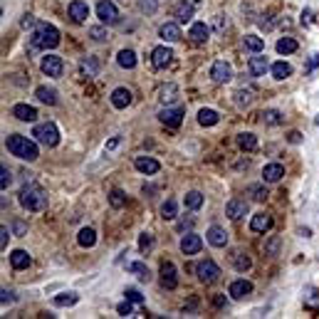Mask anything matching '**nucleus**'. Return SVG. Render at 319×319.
<instances>
[{
	"instance_id": "nucleus-37",
	"label": "nucleus",
	"mask_w": 319,
	"mask_h": 319,
	"mask_svg": "<svg viewBox=\"0 0 319 319\" xmlns=\"http://www.w3.org/2000/svg\"><path fill=\"white\" fill-rule=\"evenodd\" d=\"M77 243H79L82 248H92V245L97 243V233H94L92 228H82L79 235H77Z\"/></svg>"
},
{
	"instance_id": "nucleus-55",
	"label": "nucleus",
	"mask_w": 319,
	"mask_h": 319,
	"mask_svg": "<svg viewBox=\"0 0 319 319\" xmlns=\"http://www.w3.org/2000/svg\"><path fill=\"white\" fill-rule=\"evenodd\" d=\"M0 302H3V307H5V304H10V302H13V292L3 289V292H0Z\"/></svg>"
},
{
	"instance_id": "nucleus-38",
	"label": "nucleus",
	"mask_w": 319,
	"mask_h": 319,
	"mask_svg": "<svg viewBox=\"0 0 319 319\" xmlns=\"http://www.w3.org/2000/svg\"><path fill=\"white\" fill-rule=\"evenodd\" d=\"M262 119H265V124H270V126H280V124L284 121V114L277 111V109H265V111H262Z\"/></svg>"
},
{
	"instance_id": "nucleus-9",
	"label": "nucleus",
	"mask_w": 319,
	"mask_h": 319,
	"mask_svg": "<svg viewBox=\"0 0 319 319\" xmlns=\"http://www.w3.org/2000/svg\"><path fill=\"white\" fill-rule=\"evenodd\" d=\"M40 67H42V72L47 77H62V70H65L62 57H57V55H45L42 62H40Z\"/></svg>"
},
{
	"instance_id": "nucleus-35",
	"label": "nucleus",
	"mask_w": 319,
	"mask_h": 319,
	"mask_svg": "<svg viewBox=\"0 0 319 319\" xmlns=\"http://www.w3.org/2000/svg\"><path fill=\"white\" fill-rule=\"evenodd\" d=\"M270 72H272L275 79H287V77L292 74V67H289L284 60H280V62H275V65L270 67Z\"/></svg>"
},
{
	"instance_id": "nucleus-60",
	"label": "nucleus",
	"mask_w": 319,
	"mask_h": 319,
	"mask_svg": "<svg viewBox=\"0 0 319 319\" xmlns=\"http://www.w3.org/2000/svg\"><path fill=\"white\" fill-rule=\"evenodd\" d=\"M299 235H302V238H309L312 230H309V228H299Z\"/></svg>"
},
{
	"instance_id": "nucleus-6",
	"label": "nucleus",
	"mask_w": 319,
	"mask_h": 319,
	"mask_svg": "<svg viewBox=\"0 0 319 319\" xmlns=\"http://www.w3.org/2000/svg\"><path fill=\"white\" fill-rule=\"evenodd\" d=\"M97 18L104 25H111V23L119 20V10H116V5L111 3V0H99L97 3Z\"/></svg>"
},
{
	"instance_id": "nucleus-4",
	"label": "nucleus",
	"mask_w": 319,
	"mask_h": 319,
	"mask_svg": "<svg viewBox=\"0 0 319 319\" xmlns=\"http://www.w3.org/2000/svg\"><path fill=\"white\" fill-rule=\"evenodd\" d=\"M33 136H35V141H40L42 146H57V143H60V129H57L52 121L37 124V126L33 129Z\"/></svg>"
},
{
	"instance_id": "nucleus-59",
	"label": "nucleus",
	"mask_w": 319,
	"mask_h": 319,
	"mask_svg": "<svg viewBox=\"0 0 319 319\" xmlns=\"http://www.w3.org/2000/svg\"><path fill=\"white\" fill-rule=\"evenodd\" d=\"M314 67H319V55H312V60H309V72H312Z\"/></svg>"
},
{
	"instance_id": "nucleus-7",
	"label": "nucleus",
	"mask_w": 319,
	"mask_h": 319,
	"mask_svg": "<svg viewBox=\"0 0 319 319\" xmlns=\"http://www.w3.org/2000/svg\"><path fill=\"white\" fill-rule=\"evenodd\" d=\"M134 169L139 174H143V176H153V174L161 171V164H158L156 158H151V156H136L134 158Z\"/></svg>"
},
{
	"instance_id": "nucleus-27",
	"label": "nucleus",
	"mask_w": 319,
	"mask_h": 319,
	"mask_svg": "<svg viewBox=\"0 0 319 319\" xmlns=\"http://www.w3.org/2000/svg\"><path fill=\"white\" fill-rule=\"evenodd\" d=\"M238 148L240 151H255L257 148V136L255 134H250V131H243V134H238Z\"/></svg>"
},
{
	"instance_id": "nucleus-15",
	"label": "nucleus",
	"mask_w": 319,
	"mask_h": 319,
	"mask_svg": "<svg viewBox=\"0 0 319 319\" xmlns=\"http://www.w3.org/2000/svg\"><path fill=\"white\" fill-rule=\"evenodd\" d=\"M206 238H208V243L213 248H225L228 245V230L220 228V225H211L208 233H206Z\"/></svg>"
},
{
	"instance_id": "nucleus-10",
	"label": "nucleus",
	"mask_w": 319,
	"mask_h": 319,
	"mask_svg": "<svg viewBox=\"0 0 319 319\" xmlns=\"http://www.w3.org/2000/svg\"><path fill=\"white\" fill-rule=\"evenodd\" d=\"M161 284H164V289L178 287V270L174 262H161Z\"/></svg>"
},
{
	"instance_id": "nucleus-40",
	"label": "nucleus",
	"mask_w": 319,
	"mask_h": 319,
	"mask_svg": "<svg viewBox=\"0 0 319 319\" xmlns=\"http://www.w3.org/2000/svg\"><path fill=\"white\" fill-rule=\"evenodd\" d=\"M129 272H134L141 282H148V280H151V270H148L143 262H131V265H129Z\"/></svg>"
},
{
	"instance_id": "nucleus-20",
	"label": "nucleus",
	"mask_w": 319,
	"mask_h": 319,
	"mask_svg": "<svg viewBox=\"0 0 319 319\" xmlns=\"http://www.w3.org/2000/svg\"><path fill=\"white\" fill-rule=\"evenodd\" d=\"M158 35H161V40L164 42H178L183 35H181V28H178V23H164L161 25V30H158Z\"/></svg>"
},
{
	"instance_id": "nucleus-18",
	"label": "nucleus",
	"mask_w": 319,
	"mask_h": 319,
	"mask_svg": "<svg viewBox=\"0 0 319 319\" xmlns=\"http://www.w3.org/2000/svg\"><path fill=\"white\" fill-rule=\"evenodd\" d=\"M272 228V215L270 213H255L250 220V230L252 233H267Z\"/></svg>"
},
{
	"instance_id": "nucleus-48",
	"label": "nucleus",
	"mask_w": 319,
	"mask_h": 319,
	"mask_svg": "<svg viewBox=\"0 0 319 319\" xmlns=\"http://www.w3.org/2000/svg\"><path fill=\"white\" fill-rule=\"evenodd\" d=\"M124 297H126V299H131L134 304H143V294H141L139 289H134V287L124 289Z\"/></svg>"
},
{
	"instance_id": "nucleus-31",
	"label": "nucleus",
	"mask_w": 319,
	"mask_h": 319,
	"mask_svg": "<svg viewBox=\"0 0 319 319\" xmlns=\"http://www.w3.org/2000/svg\"><path fill=\"white\" fill-rule=\"evenodd\" d=\"M77 302H79V294H77V292H62V294L52 297V304H55V307H72V304H77Z\"/></svg>"
},
{
	"instance_id": "nucleus-32",
	"label": "nucleus",
	"mask_w": 319,
	"mask_h": 319,
	"mask_svg": "<svg viewBox=\"0 0 319 319\" xmlns=\"http://www.w3.org/2000/svg\"><path fill=\"white\" fill-rule=\"evenodd\" d=\"M275 50L280 55H292V52H297V40L294 37H280L277 45H275Z\"/></svg>"
},
{
	"instance_id": "nucleus-11",
	"label": "nucleus",
	"mask_w": 319,
	"mask_h": 319,
	"mask_svg": "<svg viewBox=\"0 0 319 319\" xmlns=\"http://www.w3.org/2000/svg\"><path fill=\"white\" fill-rule=\"evenodd\" d=\"M211 77H213V82L225 84V82H230V79H233V67H230L225 60H218V62L211 67Z\"/></svg>"
},
{
	"instance_id": "nucleus-44",
	"label": "nucleus",
	"mask_w": 319,
	"mask_h": 319,
	"mask_svg": "<svg viewBox=\"0 0 319 319\" xmlns=\"http://www.w3.org/2000/svg\"><path fill=\"white\" fill-rule=\"evenodd\" d=\"M151 248H153V235L151 233H141L139 235V250L141 252H148Z\"/></svg>"
},
{
	"instance_id": "nucleus-16",
	"label": "nucleus",
	"mask_w": 319,
	"mask_h": 319,
	"mask_svg": "<svg viewBox=\"0 0 319 319\" xmlns=\"http://www.w3.org/2000/svg\"><path fill=\"white\" fill-rule=\"evenodd\" d=\"M70 18L74 23H87L89 18V5L84 3V0H72L70 3Z\"/></svg>"
},
{
	"instance_id": "nucleus-47",
	"label": "nucleus",
	"mask_w": 319,
	"mask_h": 319,
	"mask_svg": "<svg viewBox=\"0 0 319 319\" xmlns=\"http://www.w3.org/2000/svg\"><path fill=\"white\" fill-rule=\"evenodd\" d=\"M10 183H13V176H10L8 166H0V188L8 191V186H10Z\"/></svg>"
},
{
	"instance_id": "nucleus-33",
	"label": "nucleus",
	"mask_w": 319,
	"mask_h": 319,
	"mask_svg": "<svg viewBox=\"0 0 319 319\" xmlns=\"http://www.w3.org/2000/svg\"><path fill=\"white\" fill-rule=\"evenodd\" d=\"M79 70H82L84 77H97L99 74V60L97 57H87V60H82Z\"/></svg>"
},
{
	"instance_id": "nucleus-14",
	"label": "nucleus",
	"mask_w": 319,
	"mask_h": 319,
	"mask_svg": "<svg viewBox=\"0 0 319 319\" xmlns=\"http://www.w3.org/2000/svg\"><path fill=\"white\" fill-rule=\"evenodd\" d=\"M183 114H186L183 106H174V109L166 106L161 114H158V119H161V124H166V126H178L183 121Z\"/></svg>"
},
{
	"instance_id": "nucleus-5",
	"label": "nucleus",
	"mask_w": 319,
	"mask_h": 319,
	"mask_svg": "<svg viewBox=\"0 0 319 319\" xmlns=\"http://www.w3.org/2000/svg\"><path fill=\"white\" fill-rule=\"evenodd\" d=\"M196 275H198V280H201L203 284H213V282L220 277V267H218L213 260H203V262L196 265Z\"/></svg>"
},
{
	"instance_id": "nucleus-22",
	"label": "nucleus",
	"mask_w": 319,
	"mask_h": 319,
	"mask_svg": "<svg viewBox=\"0 0 319 319\" xmlns=\"http://www.w3.org/2000/svg\"><path fill=\"white\" fill-rule=\"evenodd\" d=\"M282 176H284V166L282 164H267L262 169V181L265 183H277Z\"/></svg>"
},
{
	"instance_id": "nucleus-34",
	"label": "nucleus",
	"mask_w": 319,
	"mask_h": 319,
	"mask_svg": "<svg viewBox=\"0 0 319 319\" xmlns=\"http://www.w3.org/2000/svg\"><path fill=\"white\" fill-rule=\"evenodd\" d=\"M218 121H220L218 111H213V109H201L198 111V124L201 126H215Z\"/></svg>"
},
{
	"instance_id": "nucleus-28",
	"label": "nucleus",
	"mask_w": 319,
	"mask_h": 319,
	"mask_svg": "<svg viewBox=\"0 0 319 319\" xmlns=\"http://www.w3.org/2000/svg\"><path fill=\"white\" fill-rule=\"evenodd\" d=\"M30 262H33V257H30L25 250H13V252H10V265H13L15 270H25Z\"/></svg>"
},
{
	"instance_id": "nucleus-61",
	"label": "nucleus",
	"mask_w": 319,
	"mask_h": 319,
	"mask_svg": "<svg viewBox=\"0 0 319 319\" xmlns=\"http://www.w3.org/2000/svg\"><path fill=\"white\" fill-rule=\"evenodd\" d=\"M213 302H215V307H223V304H225V297H215Z\"/></svg>"
},
{
	"instance_id": "nucleus-3",
	"label": "nucleus",
	"mask_w": 319,
	"mask_h": 319,
	"mask_svg": "<svg viewBox=\"0 0 319 319\" xmlns=\"http://www.w3.org/2000/svg\"><path fill=\"white\" fill-rule=\"evenodd\" d=\"M18 201H20V206H23L25 211H30V213H42V211L47 208V193H45L40 186H35V183H28V186L20 191Z\"/></svg>"
},
{
	"instance_id": "nucleus-53",
	"label": "nucleus",
	"mask_w": 319,
	"mask_h": 319,
	"mask_svg": "<svg viewBox=\"0 0 319 319\" xmlns=\"http://www.w3.org/2000/svg\"><path fill=\"white\" fill-rule=\"evenodd\" d=\"M20 25H23L25 30H28V28H37V20H35V15H30V13H28V15H23Z\"/></svg>"
},
{
	"instance_id": "nucleus-43",
	"label": "nucleus",
	"mask_w": 319,
	"mask_h": 319,
	"mask_svg": "<svg viewBox=\"0 0 319 319\" xmlns=\"http://www.w3.org/2000/svg\"><path fill=\"white\" fill-rule=\"evenodd\" d=\"M109 203H111V208H116V211H119V208H124V206H126V196H124L119 188H114V191L109 193Z\"/></svg>"
},
{
	"instance_id": "nucleus-42",
	"label": "nucleus",
	"mask_w": 319,
	"mask_h": 319,
	"mask_svg": "<svg viewBox=\"0 0 319 319\" xmlns=\"http://www.w3.org/2000/svg\"><path fill=\"white\" fill-rule=\"evenodd\" d=\"M178 215V206H176V201H166L164 206H161V218L164 220H174Z\"/></svg>"
},
{
	"instance_id": "nucleus-45",
	"label": "nucleus",
	"mask_w": 319,
	"mask_h": 319,
	"mask_svg": "<svg viewBox=\"0 0 319 319\" xmlns=\"http://www.w3.org/2000/svg\"><path fill=\"white\" fill-rule=\"evenodd\" d=\"M248 193L252 196V201H265V198L270 196L265 186H250V188H248Z\"/></svg>"
},
{
	"instance_id": "nucleus-13",
	"label": "nucleus",
	"mask_w": 319,
	"mask_h": 319,
	"mask_svg": "<svg viewBox=\"0 0 319 319\" xmlns=\"http://www.w3.org/2000/svg\"><path fill=\"white\" fill-rule=\"evenodd\" d=\"M109 99H111V106H114V109H126V106L134 102V94H131V89H126V87H116Z\"/></svg>"
},
{
	"instance_id": "nucleus-19",
	"label": "nucleus",
	"mask_w": 319,
	"mask_h": 319,
	"mask_svg": "<svg viewBox=\"0 0 319 319\" xmlns=\"http://www.w3.org/2000/svg\"><path fill=\"white\" fill-rule=\"evenodd\" d=\"M228 294H230L233 299H243V297L252 294V284H250L248 280H235V282H230Z\"/></svg>"
},
{
	"instance_id": "nucleus-56",
	"label": "nucleus",
	"mask_w": 319,
	"mask_h": 319,
	"mask_svg": "<svg viewBox=\"0 0 319 319\" xmlns=\"http://www.w3.org/2000/svg\"><path fill=\"white\" fill-rule=\"evenodd\" d=\"M225 25H228V20H223V15H215V30H218V33H223V30H225Z\"/></svg>"
},
{
	"instance_id": "nucleus-23",
	"label": "nucleus",
	"mask_w": 319,
	"mask_h": 319,
	"mask_svg": "<svg viewBox=\"0 0 319 319\" xmlns=\"http://www.w3.org/2000/svg\"><path fill=\"white\" fill-rule=\"evenodd\" d=\"M193 10H196V0H183V3L176 5V20L178 23H188L193 18Z\"/></svg>"
},
{
	"instance_id": "nucleus-50",
	"label": "nucleus",
	"mask_w": 319,
	"mask_h": 319,
	"mask_svg": "<svg viewBox=\"0 0 319 319\" xmlns=\"http://www.w3.org/2000/svg\"><path fill=\"white\" fill-rule=\"evenodd\" d=\"M156 3H158V0H139V8H141L143 13H148V15H151V13L156 10Z\"/></svg>"
},
{
	"instance_id": "nucleus-49",
	"label": "nucleus",
	"mask_w": 319,
	"mask_h": 319,
	"mask_svg": "<svg viewBox=\"0 0 319 319\" xmlns=\"http://www.w3.org/2000/svg\"><path fill=\"white\" fill-rule=\"evenodd\" d=\"M89 37H92L94 42H104L109 35H106V30H104V28H89Z\"/></svg>"
},
{
	"instance_id": "nucleus-51",
	"label": "nucleus",
	"mask_w": 319,
	"mask_h": 319,
	"mask_svg": "<svg viewBox=\"0 0 319 319\" xmlns=\"http://www.w3.org/2000/svg\"><path fill=\"white\" fill-rule=\"evenodd\" d=\"M131 304H134L131 299H124V302H121V304L116 307V312H119L121 317H131Z\"/></svg>"
},
{
	"instance_id": "nucleus-24",
	"label": "nucleus",
	"mask_w": 319,
	"mask_h": 319,
	"mask_svg": "<svg viewBox=\"0 0 319 319\" xmlns=\"http://www.w3.org/2000/svg\"><path fill=\"white\" fill-rule=\"evenodd\" d=\"M13 116L20 119V121H35L37 119V109L30 106V104H15L13 106Z\"/></svg>"
},
{
	"instance_id": "nucleus-58",
	"label": "nucleus",
	"mask_w": 319,
	"mask_h": 319,
	"mask_svg": "<svg viewBox=\"0 0 319 319\" xmlns=\"http://www.w3.org/2000/svg\"><path fill=\"white\" fill-rule=\"evenodd\" d=\"M119 141H121V139H119V136H114V139H111V141L106 143V151H114V148L119 146Z\"/></svg>"
},
{
	"instance_id": "nucleus-1",
	"label": "nucleus",
	"mask_w": 319,
	"mask_h": 319,
	"mask_svg": "<svg viewBox=\"0 0 319 319\" xmlns=\"http://www.w3.org/2000/svg\"><path fill=\"white\" fill-rule=\"evenodd\" d=\"M5 148H8L13 156L23 158V161H35V158L40 156L37 143H35L33 139L23 136V134H10V136L5 139Z\"/></svg>"
},
{
	"instance_id": "nucleus-21",
	"label": "nucleus",
	"mask_w": 319,
	"mask_h": 319,
	"mask_svg": "<svg viewBox=\"0 0 319 319\" xmlns=\"http://www.w3.org/2000/svg\"><path fill=\"white\" fill-rule=\"evenodd\" d=\"M248 70H250V74H252V77H262V74L270 70V62H267V57H262V55L257 52L255 57H250Z\"/></svg>"
},
{
	"instance_id": "nucleus-26",
	"label": "nucleus",
	"mask_w": 319,
	"mask_h": 319,
	"mask_svg": "<svg viewBox=\"0 0 319 319\" xmlns=\"http://www.w3.org/2000/svg\"><path fill=\"white\" fill-rule=\"evenodd\" d=\"M35 97H37V102H42L47 106H55L57 104V92L52 87H37L35 89Z\"/></svg>"
},
{
	"instance_id": "nucleus-30",
	"label": "nucleus",
	"mask_w": 319,
	"mask_h": 319,
	"mask_svg": "<svg viewBox=\"0 0 319 319\" xmlns=\"http://www.w3.org/2000/svg\"><path fill=\"white\" fill-rule=\"evenodd\" d=\"M116 65L124 67V70H134L136 67V52L134 50H121L116 55Z\"/></svg>"
},
{
	"instance_id": "nucleus-8",
	"label": "nucleus",
	"mask_w": 319,
	"mask_h": 319,
	"mask_svg": "<svg viewBox=\"0 0 319 319\" xmlns=\"http://www.w3.org/2000/svg\"><path fill=\"white\" fill-rule=\"evenodd\" d=\"M171 60H174V50H171V47H166V45L153 47V52H151V65H153L156 70H164L166 65H171Z\"/></svg>"
},
{
	"instance_id": "nucleus-25",
	"label": "nucleus",
	"mask_w": 319,
	"mask_h": 319,
	"mask_svg": "<svg viewBox=\"0 0 319 319\" xmlns=\"http://www.w3.org/2000/svg\"><path fill=\"white\" fill-rule=\"evenodd\" d=\"M188 37H191L193 42H206V40L211 37V28H208L206 23H193L191 30H188Z\"/></svg>"
},
{
	"instance_id": "nucleus-2",
	"label": "nucleus",
	"mask_w": 319,
	"mask_h": 319,
	"mask_svg": "<svg viewBox=\"0 0 319 319\" xmlns=\"http://www.w3.org/2000/svg\"><path fill=\"white\" fill-rule=\"evenodd\" d=\"M60 45V30L50 23H37L35 33L30 35V47L33 50H52Z\"/></svg>"
},
{
	"instance_id": "nucleus-39",
	"label": "nucleus",
	"mask_w": 319,
	"mask_h": 319,
	"mask_svg": "<svg viewBox=\"0 0 319 319\" xmlns=\"http://www.w3.org/2000/svg\"><path fill=\"white\" fill-rule=\"evenodd\" d=\"M233 265H235L238 272H248L252 267V260L248 255H243V252H233Z\"/></svg>"
},
{
	"instance_id": "nucleus-57",
	"label": "nucleus",
	"mask_w": 319,
	"mask_h": 319,
	"mask_svg": "<svg viewBox=\"0 0 319 319\" xmlns=\"http://www.w3.org/2000/svg\"><path fill=\"white\" fill-rule=\"evenodd\" d=\"M287 141H289V143H299V141H302V134H299V131H289Z\"/></svg>"
},
{
	"instance_id": "nucleus-46",
	"label": "nucleus",
	"mask_w": 319,
	"mask_h": 319,
	"mask_svg": "<svg viewBox=\"0 0 319 319\" xmlns=\"http://www.w3.org/2000/svg\"><path fill=\"white\" fill-rule=\"evenodd\" d=\"M233 97H235V104H238V106H248L250 99H252V94H250L248 89H240V92H235Z\"/></svg>"
},
{
	"instance_id": "nucleus-41",
	"label": "nucleus",
	"mask_w": 319,
	"mask_h": 319,
	"mask_svg": "<svg viewBox=\"0 0 319 319\" xmlns=\"http://www.w3.org/2000/svg\"><path fill=\"white\" fill-rule=\"evenodd\" d=\"M183 203H186V208H188V211H198V208L203 206V196H201L198 191H191V193H186Z\"/></svg>"
},
{
	"instance_id": "nucleus-36",
	"label": "nucleus",
	"mask_w": 319,
	"mask_h": 319,
	"mask_svg": "<svg viewBox=\"0 0 319 319\" xmlns=\"http://www.w3.org/2000/svg\"><path fill=\"white\" fill-rule=\"evenodd\" d=\"M243 42H245V50H250V52H255V55L265 50V40H262V37H257V35H245V40H243Z\"/></svg>"
},
{
	"instance_id": "nucleus-17",
	"label": "nucleus",
	"mask_w": 319,
	"mask_h": 319,
	"mask_svg": "<svg viewBox=\"0 0 319 319\" xmlns=\"http://www.w3.org/2000/svg\"><path fill=\"white\" fill-rule=\"evenodd\" d=\"M245 213H248V203H245L243 198H233V201H228V206H225V215H228L230 220H240Z\"/></svg>"
},
{
	"instance_id": "nucleus-12",
	"label": "nucleus",
	"mask_w": 319,
	"mask_h": 319,
	"mask_svg": "<svg viewBox=\"0 0 319 319\" xmlns=\"http://www.w3.org/2000/svg\"><path fill=\"white\" fill-rule=\"evenodd\" d=\"M201 248H203L201 235H196V233H186V235L181 238V252H183V255H198V252H201Z\"/></svg>"
},
{
	"instance_id": "nucleus-52",
	"label": "nucleus",
	"mask_w": 319,
	"mask_h": 319,
	"mask_svg": "<svg viewBox=\"0 0 319 319\" xmlns=\"http://www.w3.org/2000/svg\"><path fill=\"white\" fill-rule=\"evenodd\" d=\"M8 238H10V230H8V225H3L0 228V250L8 248Z\"/></svg>"
},
{
	"instance_id": "nucleus-29",
	"label": "nucleus",
	"mask_w": 319,
	"mask_h": 319,
	"mask_svg": "<svg viewBox=\"0 0 319 319\" xmlns=\"http://www.w3.org/2000/svg\"><path fill=\"white\" fill-rule=\"evenodd\" d=\"M158 99H161V102L169 106L171 102H176V99H178V87H176L174 82L164 84V87H161V92H158Z\"/></svg>"
},
{
	"instance_id": "nucleus-54",
	"label": "nucleus",
	"mask_w": 319,
	"mask_h": 319,
	"mask_svg": "<svg viewBox=\"0 0 319 319\" xmlns=\"http://www.w3.org/2000/svg\"><path fill=\"white\" fill-rule=\"evenodd\" d=\"M277 250H280V238H272V240L267 243L265 252H267V255H277Z\"/></svg>"
}]
</instances>
